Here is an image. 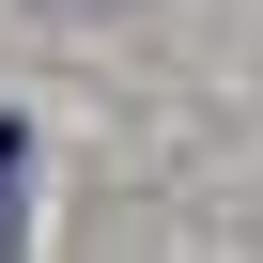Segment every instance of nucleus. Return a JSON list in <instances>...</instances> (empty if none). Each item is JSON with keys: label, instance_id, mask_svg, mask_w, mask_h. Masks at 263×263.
<instances>
[{"label": "nucleus", "instance_id": "obj_1", "mask_svg": "<svg viewBox=\"0 0 263 263\" xmlns=\"http://www.w3.org/2000/svg\"><path fill=\"white\" fill-rule=\"evenodd\" d=\"M31 232V124H0V248Z\"/></svg>", "mask_w": 263, "mask_h": 263}]
</instances>
